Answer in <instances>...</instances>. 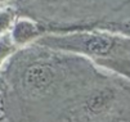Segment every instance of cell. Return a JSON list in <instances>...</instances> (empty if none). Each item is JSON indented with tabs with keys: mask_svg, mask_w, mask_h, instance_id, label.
<instances>
[{
	"mask_svg": "<svg viewBox=\"0 0 130 122\" xmlns=\"http://www.w3.org/2000/svg\"><path fill=\"white\" fill-rule=\"evenodd\" d=\"M13 3V0H0V8H5V7H10V4Z\"/></svg>",
	"mask_w": 130,
	"mask_h": 122,
	"instance_id": "obj_5",
	"label": "cell"
},
{
	"mask_svg": "<svg viewBox=\"0 0 130 122\" xmlns=\"http://www.w3.org/2000/svg\"><path fill=\"white\" fill-rule=\"evenodd\" d=\"M35 44L49 50L86 55L98 63H107L109 68L130 78V59H127V54L119 53L120 48H127L130 41L115 35L101 32L44 33Z\"/></svg>",
	"mask_w": 130,
	"mask_h": 122,
	"instance_id": "obj_1",
	"label": "cell"
},
{
	"mask_svg": "<svg viewBox=\"0 0 130 122\" xmlns=\"http://www.w3.org/2000/svg\"><path fill=\"white\" fill-rule=\"evenodd\" d=\"M15 18L17 13L12 7L0 8V36L10 32Z\"/></svg>",
	"mask_w": 130,
	"mask_h": 122,
	"instance_id": "obj_4",
	"label": "cell"
},
{
	"mask_svg": "<svg viewBox=\"0 0 130 122\" xmlns=\"http://www.w3.org/2000/svg\"><path fill=\"white\" fill-rule=\"evenodd\" d=\"M43 35L44 33L39 23L32 21L28 17H20V18L17 17L9 32L12 41L18 49L26 48L30 44H35Z\"/></svg>",
	"mask_w": 130,
	"mask_h": 122,
	"instance_id": "obj_2",
	"label": "cell"
},
{
	"mask_svg": "<svg viewBox=\"0 0 130 122\" xmlns=\"http://www.w3.org/2000/svg\"><path fill=\"white\" fill-rule=\"evenodd\" d=\"M18 50V48L12 41L9 33L0 36V69L4 67V64L12 58V55Z\"/></svg>",
	"mask_w": 130,
	"mask_h": 122,
	"instance_id": "obj_3",
	"label": "cell"
}]
</instances>
